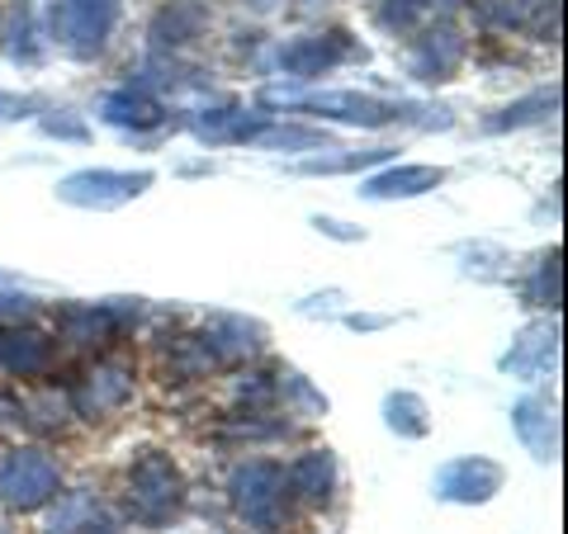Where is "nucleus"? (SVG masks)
Here are the masks:
<instances>
[{
    "mask_svg": "<svg viewBox=\"0 0 568 534\" xmlns=\"http://www.w3.org/2000/svg\"><path fill=\"white\" fill-rule=\"evenodd\" d=\"M52 355V341L39 331H6L0 336V364L10 373H39Z\"/></svg>",
    "mask_w": 568,
    "mask_h": 534,
    "instance_id": "obj_12",
    "label": "nucleus"
},
{
    "mask_svg": "<svg viewBox=\"0 0 568 534\" xmlns=\"http://www.w3.org/2000/svg\"><path fill=\"white\" fill-rule=\"evenodd\" d=\"M388 425H394L398 435H426V407L413 398V393H398V398H388Z\"/></svg>",
    "mask_w": 568,
    "mask_h": 534,
    "instance_id": "obj_18",
    "label": "nucleus"
},
{
    "mask_svg": "<svg viewBox=\"0 0 568 534\" xmlns=\"http://www.w3.org/2000/svg\"><path fill=\"white\" fill-rule=\"evenodd\" d=\"M346 43H342V33H332V39H294V43H284L280 48V66L284 71H294V76H317L323 66H332V62H342L346 58Z\"/></svg>",
    "mask_w": 568,
    "mask_h": 534,
    "instance_id": "obj_7",
    "label": "nucleus"
},
{
    "mask_svg": "<svg viewBox=\"0 0 568 534\" xmlns=\"http://www.w3.org/2000/svg\"><path fill=\"white\" fill-rule=\"evenodd\" d=\"M148 185H152L148 171H138V175H123V171H81V175H67L58 194H62L67 204H81V208H114V204L138 199Z\"/></svg>",
    "mask_w": 568,
    "mask_h": 534,
    "instance_id": "obj_4",
    "label": "nucleus"
},
{
    "mask_svg": "<svg viewBox=\"0 0 568 534\" xmlns=\"http://www.w3.org/2000/svg\"><path fill=\"white\" fill-rule=\"evenodd\" d=\"M545 360H555V331H549V327H530V331L521 336V346L511 350L503 364H507L511 373H536Z\"/></svg>",
    "mask_w": 568,
    "mask_h": 534,
    "instance_id": "obj_15",
    "label": "nucleus"
},
{
    "mask_svg": "<svg viewBox=\"0 0 568 534\" xmlns=\"http://www.w3.org/2000/svg\"><path fill=\"white\" fill-rule=\"evenodd\" d=\"M48 133H62V137H85L81 123H62V119H48Z\"/></svg>",
    "mask_w": 568,
    "mask_h": 534,
    "instance_id": "obj_24",
    "label": "nucleus"
},
{
    "mask_svg": "<svg viewBox=\"0 0 568 534\" xmlns=\"http://www.w3.org/2000/svg\"><path fill=\"white\" fill-rule=\"evenodd\" d=\"M33 302L29 298H0V317H29Z\"/></svg>",
    "mask_w": 568,
    "mask_h": 534,
    "instance_id": "obj_23",
    "label": "nucleus"
},
{
    "mask_svg": "<svg viewBox=\"0 0 568 534\" xmlns=\"http://www.w3.org/2000/svg\"><path fill=\"white\" fill-rule=\"evenodd\" d=\"M446 181L440 166H403V171H388V175H375L365 185L369 199H413V194H426Z\"/></svg>",
    "mask_w": 568,
    "mask_h": 534,
    "instance_id": "obj_9",
    "label": "nucleus"
},
{
    "mask_svg": "<svg viewBox=\"0 0 568 534\" xmlns=\"http://www.w3.org/2000/svg\"><path fill=\"white\" fill-rule=\"evenodd\" d=\"M104 119L110 123H123V129H148V123L162 119V110L148 100V95H133V91H119L104 100Z\"/></svg>",
    "mask_w": 568,
    "mask_h": 534,
    "instance_id": "obj_16",
    "label": "nucleus"
},
{
    "mask_svg": "<svg viewBox=\"0 0 568 534\" xmlns=\"http://www.w3.org/2000/svg\"><path fill=\"white\" fill-rule=\"evenodd\" d=\"M265 142H275V147H323V133L313 129H280V133H265Z\"/></svg>",
    "mask_w": 568,
    "mask_h": 534,
    "instance_id": "obj_21",
    "label": "nucleus"
},
{
    "mask_svg": "<svg viewBox=\"0 0 568 534\" xmlns=\"http://www.w3.org/2000/svg\"><path fill=\"white\" fill-rule=\"evenodd\" d=\"M459 58H465V43H459V33L455 29H436V33H426V39L417 43L413 71H417L422 81H446L450 71L459 66Z\"/></svg>",
    "mask_w": 568,
    "mask_h": 534,
    "instance_id": "obj_8",
    "label": "nucleus"
},
{
    "mask_svg": "<svg viewBox=\"0 0 568 534\" xmlns=\"http://www.w3.org/2000/svg\"><path fill=\"white\" fill-rule=\"evenodd\" d=\"M511 421H517L521 440L530 444V454H536V459H555V450H559V435H555V407L540 402V398H526Z\"/></svg>",
    "mask_w": 568,
    "mask_h": 534,
    "instance_id": "obj_10",
    "label": "nucleus"
},
{
    "mask_svg": "<svg viewBox=\"0 0 568 534\" xmlns=\"http://www.w3.org/2000/svg\"><path fill=\"white\" fill-rule=\"evenodd\" d=\"M0 534H6V530H0Z\"/></svg>",
    "mask_w": 568,
    "mask_h": 534,
    "instance_id": "obj_26",
    "label": "nucleus"
},
{
    "mask_svg": "<svg viewBox=\"0 0 568 534\" xmlns=\"http://www.w3.org/2000/svg\"><path fill=\"white\" fill-rule=\"evenodd\" d=\"M497 487H503V469L488 464V459H455L436 477V492L450 496V502H488Z\"/></svg>",
    "mask_w": 568,
    "mask_h": 534,
    "instance_id": "obj_6",
    "label": "nucleus"
},
{
    "mask_svg": "<svg viewBox=\"0 0 568 534\" xmlns=\"http://www.w3.org/2000/svg\"><path fill=\"white\" fill-rule=\"evenodd\" d=\"M555 104V91H540V95H530L521 104H511V110H503V119H493L488 129H511V123H530L536 119V110H549Z\"/></svg>",
    "mask_w": 568,
    "mask_h": 534,
    "instance_id": "obj_19",
    "label": "nucleus"
},
{
    "mask_svg": "<svg viewBox=\"0 0 568 534\" xmlns=\"http://www.w3.org/2000/svg\"><path fill=\"white\" fill-rule=\"evenodd\" d=\"M129 506H133L138 521H148V525L166 521V515L181 506V473L156 454L142 459V464L133 469V477H129Z\"/></svg>",
    "mask_w": 568,
    "mask_h": 534,
    "instance_id": "obj_3",
    "label": "nucleus"
},
{
    "mask_svg": "<svg viewBox=\"0 0 568 534\" xmlns=\"http://www.w3.org/2000/svg\"><path fill=\"white\" fill-rule=\"evenodd\" d=\"M422 6H426V0H388V6H384V24L388 29H403V24H413L417 20V14H422Z\"/></svg>",
    "mask_w": 568,
    "mask_h": 534,
    "instance_id": "obj_22",
    "label": "nucleus"
},
{
    "mask_svg": "<svg viewBox=\"0 0 568 534\" xmlns=\"http://www.w3.org/2000/svg\"><path fill=\"white\" fill-rule=\"evenodd\" d=\"M200 24H204L200 6H190V0H171V6L152 20V33H156V43H190L194 33H200Z\"/></svg>",
    "mask_w": 568,
    "mask_h": 534,
    "instance_id": "obj_14",
    "label": "nucleus"
},
{
    "mask_svg": "<svg viewBox=\"0 0 568 534\" xmlns=\"http://www.w3.org/2000/svg\"><path fill=\"white\" fill-rule=\"evenodd\" d=\"M332 454H304L298 464L290 469V483H294V492L298 496H327V487H332Z\"/></svg>",
    "mask_w": 568,
    "mask_h": 534,
    "instance_id": "obj_17",
    "label": "nucleus"
},
{
    "mask_svg": "<svg viewBox=\"0 0 568 534\" xmlns=\"http://www.w3.org/2000/svg\"><path fill=\"white\" fill-rule=\"evenodd\" d=\"M536 302H545V308H559V256H545V260H540Z\"/></svg>",
    "mask_w": 568,
    "mask_h": 534,
    "instance_id": "obj_20",
    "label": "nucleus"
},
{
    "mask_svg": "<svg viewBox=\"0 0 568 534\" xmlns=\"http://www.w3.org/2000/svg\"><path fill=\"white\" fill-rule=\"evenodd\" d=\"M129 388L133 383H129V373L123 369H95L91 383L77 393V407L85 417H100V412H110V407H119L123 398H129Z\"/></svg>",
    "mask_w": 568,
    "mask_h": 534,
    "instance_id": "obj_13",
    "label": "nucleus"
},
{
    "mask_svg": "<svg viewBox=\"0 0 568 534\" xmlns=\"http://www.w3.org/2000/svg\"><path fill=\"white\" fill-rule=\"evenodd\" d=\"M119 20V0H58L52 6V39L77 58H91L104 48Z\"/></svg>",
    "mask_w": 568,
    "mask_h": 534,
    "instance_id": "obj_1",
    "label": "nucleus"
},
{
    "mask_svg": "<svg viewBox=\"0 0 568 534\" xmlns=\"http://www.w3.org/2000/svg\"><path fill=\"white\" fill-rule=\"evenodd\" d=\"M440 6H455V0H440Z\"/></svg>",
    "mask_w": 568,
    "mask_h": 534,
    "instance_id": "obj_25",
    "label": "nucleus"
},
{
    "mask_svg": "<svg viewBox=\"0 0 568 534\" xmlns=\"http://www.w3.org/2000/svg\"><path fill=\"white\" fill-rule=\"evenodd\" d=\"M0 496L20 511L43 506L48 496H58V464L43 450H14L0 464Z\"/></svg>",
    "mask_w": 568,
    "mask_h": 534,
    "instance_id": "obj_2",
    "label": "nucleus"
},
{
    "mask_svg": "<svg viewBox=\"0 0 568 534\" xmlns=\"http://www.w3.org/2000/svg\"><path fill=\"white\" fill-rule=\"evenodd\" d=\"M233 496L246 521H275V511L284 502V473L275 464H246L237 477H233Z\"/></svg>",
    "mask_w": 568,
    "mask_h": 534,
    "instance_id": "obj_5",
    "label": "nucleus"
},
{
    "mask_svg": "<svg viewBox=\"0 0 568 534\" xmlns=\"http://www.w3.org/2000/svg\"><path fill=\"white\" fill-rule=\"evenodd\" d=\"M317 114H336L346 123H388L403 114V104H388V100H369V95H317L308 100Z\"/></svg>",
    "mask_w": 568,
    "mask_h": 534,
    "instance_id": "obj_11",
    "label": "nucleus"
}]
</instances>
